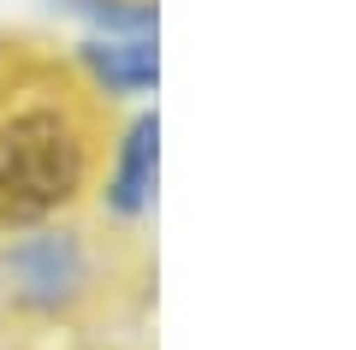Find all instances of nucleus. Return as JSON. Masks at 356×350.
Segmentation results:
<instances>
[{
    "instance_id": "obj_1",
    "label": "nucleus",
    "mask_w": 356,
    "mask_h": 350,
    "mask_svg": "<svg viewBox=\"0 0 356 350\" xmlns=\"http://www.w3.org/2000/svg\"><path fill=\"white\" fill-rule=\"evenodd\" d=\"M95 166V137L65 89H24L0 107V232L72 208Z\"/></svg>"
},
{
    "instance_id": "obj_2",
    "label": "nucleus",
    "mask_w": 356,
    "mask_h": 350,
    "mask_svg": "<svg viewBox=\"0 0 356 350\" xmlns=\"http://www.w3.org/2000/svg\"><path fill=\"white\" fill-rule=\"evenodd\" d=\"M102 291V255L77 225H18L0 238V297L36 321L77 315Z\"/></svg>"
},
{
    "instance_id": "obj_3",
    "label": "nucleus",
    "mask_w": 356,
    "mask_h": 350,
    "mask_svg": "<svg viewBox=\"0 0 356 350\" xmlns=\"http://www.w3.org/2000/svg\"><path fill=\"white\" fill-rule=\"evenodd\" d=\"M154 166H161V125H154V113H137L119 131L113 154H107V173H102V208L113 220L137 225L154 208Z\"/></svg>"
},
{
    "instance_id": "obj_4",
    "label": "nucleus",
    "mask_w": 356,
    "mask_h": 350,
    "mask_svg": "<svg viewBox=\"0 0 356 350\" xmlns=\"http://www.w3.org/2000/svg\"><path fill=\"white\" fill-rule=\"evenodd\" d=\"M77 65L89 72V83L102 95H149L154 89V72H161V54H154V30L143 36H89L77 48Z\"/></svg>"
}]
</instances>
